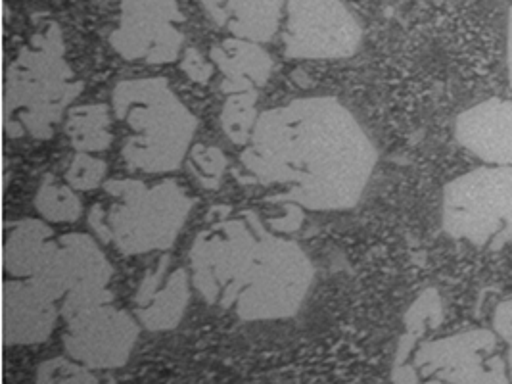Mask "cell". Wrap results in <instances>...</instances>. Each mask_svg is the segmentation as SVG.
Segmentation results:
<instances>
[{
    "mask_svg": "<svg viewBox=\"0 0 512 384\" xmlns=\"http://www.w3.org/2000/svg\"><path fill=\"white\" fill-rule=\"evenodd\" d=\"M261 185H288L273 196L307 210H350L369 185L376 148L334 98H300L259 114L242 154Z\"/></svg>",
    "mask_w": 512,
    "mask_h": 384,
    "instance_id": "6da1fadb",
    "label": "cell"
},
{
    "mask_svg": "<svg viewBox=\"0 0 512 384\" xmlns=\"http://www.w3.org/2000/svg\"><path fill=\"white\" fill-rule=\"evenodd\" d=\"M81 91L83 83L75 79L64 58L62 31L58 24H50L45 33L31 39L6 72L2 102L6 135L50 139Z\"/></svg>",
    "mask_w": 512,
    "mask_h": 384,
    "instance_id": "7a4b0ae2",
    "label": "cell"
},
{
    "mask_svg": "<svg viewBox=\"0 0 512 384\" xmlns=\"http://www.w3.org/2000/svg\"><path fill=\"white\" fill-rule=\"evenodd\" d=\"M114 112L127 121L133 137L123 146L131 169L167 173L181 168L198 127L196 116L163 77L127 79L114 89Z\"/></svg>",
    "mask_w": 512,
    "mask_h": 384,
    "instance_id": "3957f363",
    "label": "cell"
},
{
    "mask_svg": "<svg viewBox=\"0 0 512 384\" xmlns=\"http://www.w3.org/2000/svg\"><path fill=\"white\" fill-rule=\"evenodd\" d=\"M311 283L313 265L302 248L261 227L225 310H234L242 321L286 319L302 308Z\"/></svg>",
    "mask_w": 512,
    "mask_h": 384,
    "instance_id": "277c9868",
    "label": "cell"
},
{
    "mask_svg": "<svg viewBox=\"0 0 512 384\" xmlns=\"http://www.w3.org/2000/svg\"><path fill=\"white\" fill-rule=\"evenodd\" d=\"M104 189L119 200L108 212V225L112 244L125 256L173 246L194 208V200L173 179L154 187L137 179H108Z\"/></svg>",
    "mask_w": 512,
    "mask_h": 384,
    "instance_id": "5b68a950",
    "label": "cell"
},
{
    "mask_svg": "<svg viewBox=\"0 0 512 384\" xmlns=\"http://www.w3.org/2000/svg\"><path fill=\"white\" fill-rule=\"evenodd\" d=\"M442 223L453 239L503 248L512 240V168H480L443 189Z\"/></svg>",
    "mask_w": 512,
    "mask_h": 384,
    "instance_id": "8992f818",
    "label": "cell"
},
{
    "mask_svg": "<svg viewBox=\"0 0 512 384\" xmlns=\"http://www.w3.org/2000/svg\"><path fill=\"white\" fill-rule=\"evenodd\" d=\"M112 265L96 240L83 233L54 239L47 262L29 279L50 300H62L64 319L98 304H108Z\"/></svg>",
    "mask_w": 512,
    "mask_h": 384,
    "instance_id": "52a82bcc",
    "label": "cell"
},
{
    "mask_svg": "<svg viewBox=\"0 0 512 384\" xmlns=\"http://www.w3.org/2000/svg\"><path fill=\"white\" fill-rule=\"evenodd\" d=\"M261 227L256 212H244L238 219L223 217L196 237L190 248L192 283L208 304L227 308Z\"/></svg>",
    "mask_w": 512,
    "mask_h": 384,
    "instance_id": "ba28073f",
    "label": "cell"
},
{
    "mask_svg": "<svg viewBox=\"0 0 512 384\" xmlns=\"http://www.w3.org/2000/svg\"><path fill=\"white\" fill-rule=\"evenodd\" d=\"M288 29L284 54L296 60L348 58L361 45L363 31L340 0H286Z\"/></svg>",
    "mask_w": 512,
    "mask_h": 384,
    "instance_id": "9c48e42d",
    "label": "cell"
},
{
    "mask_svg": "<svg viewBox=\"0 0 512 384\" xmlns=\"http://www.w3.org/2000/svg\"><path fill=\"white\" fill-rule=\"evenodd\" d=\"M121 22L110 45L125 60L169 64L181 54L185 35L175 24L185 22L177 0H117Z\"/></svg>",
    "mask_w": 512,
    "mask_h": 384,
    "instance_id": "30bf717a",
    "label": "cell"
},
{
    "mask_svg": "<svg viewBox=\"0 0 512 384\" xmlns=\"http://www.w3.org/2000/svg\"><path fill=\"white\" fill-rule=\"evenodd\" d=\"M493 350L495 335L474 329L420 344L413 365L422 377L436 375L449 384H509L505 361L489 358Z\"/></svg>",
    "mask_w": 512,
    "mask_h": 384,
    "instance_id": "8fae6325",
    "label": "cell"
},
{
    "mask_svg": "<svg viewBox=\"0 0 512 384\" xmlns=\"http://www.w3.org/2000/svg\"><path fill=\"white\" fill-rule=\"evenodd\" d=\"M64 346L89 369L123 367L139 338V325L112 302L81 310L66 319Z\"/></svg>",
    "mask_w": 512,
    "mask_h": 384,
    "instance_id": "7c38bea8",
    "label": "cell"
},
{
    "mask_svg": "<svg viewBox=\"0 0 512 384\" xmlns=\"http://www.w3.org/2000/svg\"><path fill=\"white\" fill-rule=\"evenodd\" d=\"M169 256H162L156 267L148 269L135 294V313L144 329L152 333L175 329L187 312L190 277L179 267L169 273Z\"/></svg>",
    "mask_w": 512,
    "mask_h": 384,
    "instance_id": "4fadbf2b",
    "label": "cell"
},
{
    "mask_svg": "<svg viewBox=\"0 0 512 384\" xmlns=\"http://www.w3.org/2000/svg\"><path fill=\"white\" fill-rule=\"evenodd\" d=\"M60 310L29 279L6 281L2 287V340L4 346L45 342L52 335Z\"/></svg>",
    "mask_w": 512,
    "mask_h": 384,
    "instance_id": "5bb4252c",
    "label": "cell"
},
{
    "mask_svg": "<svg viewBox=\"0 0 512 384\" xmlns=\"http://www.w3.org/2000/svg\"><path fill=\"white\" fill-rule=\"evenodd\" d=\"M455 137L491 166L512 168V102L491 98L468 108L457 118Z\"/></svg>",
    "mask_w": 512,
    "mask_h": 384,
    "instance_id": "9a60e30c",
    "label": "cell"
},
{
    "mask_svg": "<svg viewBox=\"0 0 512 384\" xmlns=\"http://www.w3.org/2000/svg\"><path fill=\"white\" fill-rule=\"evenodd\" d=\"M219 27L238 39L267 43L277 33L284 0H200Z\"/></svg>",
    "mask_w": 512,
    "mask_h": 384,
    "instance_id": "2e32d148",
    "label": "cell"
},
{
    "mask_svg": "<svg viewBox=\"0 0 512 384\" xmlns=\"http://www.w3.org/2000/svg\"><path fill=\"white\" fill-rule=\"evenodd\" d=\"M211 60L225 77L221 85L225 95L259 89L273 72L271 56L256 43L242 39H227L221 47L211 48Z\"/></svg>",
    "mask_w": 512,
    "mask_h": 384,
    "instance_id": "e0dca14e",
    "label": "cell"
},
{
    "mask_svg": "<svg viewBox=\"0 0 512 384\" xmlns=\"http://www.w3.org/2000/svg\"><path fill=\"white\" fill-rule=\"evenodd\" d=\"M52 237V227L39 219L8 223L2 250L4 271L16 279H31L47 262L54 244Z\"/></svg>",
    "mask_w": 512,
    "mask_h": 384,
    "instance_id": "ac0fdd59",
    "label": "cell"
},
{
    "mask_svg": "<svg viewBox=\"0 0 512 384\" xmlns=\"http://www.w3.org/2000/svg\"><path fill=\"white\" fill-rule=\"evenodd\" d=\"M66 133L77 152H102L110 148V112L106 104H85L71 108Z\"/></svg>",
    "mask_w": 512,
    "mask_h": 384,
    "instance_id": "d6986e66",
    "label": "cell"
},
{
    "mask_svg": "<svg viewBox=\"0 0 512 384\" xmlns=\"http://www.w3.org/2000/svg\"><path fill=\"white\" fill-rule=\"evenodd\" d=\"M443 321V304L440 294L436 288H426L419 294V298L411 304V308L405 313V333L399 338L397 344L396 361L394 367L409 365L407 361L411 358L420 336L428 329L440 327Z\"/></svg>",
    "mask_w": 512,
    "mask_h": 384,
    "instance_id": "ffe728a7",
    "label": "cell"
},
{
    "mask_svg": "<svg viewBox=\"0 0 512 384\" xmlns=\"http://www.w3.org/2000/svg\"><path fill=\"white\" fill-rule=\"evenodd\" d=\"M257 89L227 95L221 112V125L225 135L236 146H248L259 114H257Z\"/></svg>",
    "mask_w": 512,
    "mask_h": 384,
    "instance_id": "44dd1931",
    "label": "cell"
},
{
    "mask_svg": "<svg viewBox=\"0 0 512 384\" xmlns=\"http://www.w3.org/2000/svg\"><path fill=\"white\" fill-rule=\"evenodd\" d=\"M35 208L47 221L54 223H71L83 214V204L75 189L70 185H58L54 175H47L35 196Z\"/></svg>",
    "mask_w": 512,
    "mask_h": 384,
    "instance_id": "7402d4cb",
    "label": "cell"
},
{
    "mask_svg": "<svg viewBox=\"0 0 512 384\" xmlns=\"http://www.w3.org/2000/svg\"><path fill=\"white\" fill-rule=\"evenodd\" d=\"M188 168L204 189H217L227 169V156L217 146L194 144L188 152Z\"/></svg>",
    "mask_w": 512,
    "mask_h": 384,
    "instance_id": "603a6c76",
    "label": "cell"
},
{
    "mask_svg": "<svg viewBox=\"0 0 512 384\" xmlns=\"http://www.w3.org/2000/svg\"><path fill=\"white\" fill-rule=\"evenodd\" d=\"M37 384H98L87 365L66 358L43 361L37 369Z\"/></svg>",
    "mask_w": 512,
    "mask_h": 384,
    "instance_id": "cb8c5ba5",
    "label": "cell"
},
{
    "mask_svg": "<svg viewBox=\"0 0 512 384\" xmlns=\"http://www.w3.org/2000/svg\"><path fill=\"white\" fill-rule=\"evenodd\" d=\"M106 173H108V166L104 160L94 158L87 152H79L71 160L70 169L66 173V181L75 191H93L104 183Z\"/></svg>",
    "mask_w": 512,
    "mask_h": 384,
    "instance_id": "d4e9b609",
    "label": "cell"
},
{
    "mask_svg": "<svg viewBox=\"0 0 512 384\" xmlns=\"http://www.w3.org/2000/svg\"><path fill=\"white\" fill-rule=\"evenodd\" d=\"M181 70L187 73L194 83H200V85H206L210 81L211 75H213V66L208 64L204 60V56L194 48H188L185 52V58L181 62Z\"/></svg>",
    "mask_w": 512,
    "mask_h": 384,
    "instance_id": "484cf974",
    "label": "cell"
},
{
    "mask_svg": "<svg viewBox=\"0 0 512 384\" xmlns=\"http://www.w3.org/2000/svg\"><path fill=\"white\" fill-rule=\"evenodd\" d=\"M284 216L277 219H269V227L277 233H296L303 223V210L300 204L294 202H282Z\"/></svg>",
    "mask_w": 512,
    "mask_h": 384,
    "instance_id": "4316f807",
    "label": "cell"
},
{
    "mask_svg": "<svg viewBox=\"0 0 512 384\" xmlns=\"http://www.w3.org/2000/svg\"><path fill=\"white\" fill-rule=\"evenodd\" d=\"M493 327L495 333L505 338L509 344L512 342V300H505L503 304H499V308L495 310L493 315Z\"/></svg>",
    "mask_w": 512,
    "mask_h": 384,
    "instance_id": "83f0119b",
    "label": "cell"
},
{
    "mask_svg": "<svg viewBox=\"0 0 512 384\" xmlns=\"http://www.w3.org/2000/svg\"><path fill=\"white\" fill-rule=\"evenodd\" d=\"M89 225H91L94 235L102 242H112L110 225H108V212L100 204L93 206V210L89 212Z\"/></svg>",
    "mask_w": 512,
    "mask_h": 384,
    "instance_id": "f1b7e54d",
    "label": "cell"
},
{
    "mask_svg": "<svg viewBox=\"0 0 512 384\" xmlns=\"http://www.w3.org/2000/svg\"><path fill=\"white\" fill-rule=\"evenodd\" d=\"M392 379L396 384H420L419 373L415 365H403L392 369Z\"/></svg>",
    "mask_w": 512,
    "mask_h": 384,
    "instance_id": "f546056e",
    "label": "cell"
},
{
    "mask_svg": "<svg viewBox=\"0 0 512 384\" xmlns=\"http://www.w3.org/2000/svg\"><path fill=\"white\" fill-rule=\"evenodd\" d=\"M507 66H509V81L512 87V8L509 10V22H507Z\"/></svg>",
    "mask_w": 512,
    "mask_h": 384,
    "instance_id": "4dcf8cb0",
    "label": "cell"
},
{
    "mask_svg": "<svg viewBox=\"0 0 512 384\" xmlns=\"http://www.w3.org/2000/svg\"><path fill=\"white\" fill-rule=\"evenodd\" d=\"M426 384H449L445 383V381H440V379H436V381H428Z\"/></svg>",
    "mask_w": 512,
    "mask_h": 384,
    "instance_id": "1f68e13d",
    "label": "cell"
},
{
    "mask_svg": "<svg viewBox=\"0 0 512 384\" xmlns=\"http://www.w3.org/2000/svg\"><path fill=\"white\" fill-rule=\"evenodd\" d=\"M509 365L512 367V342H511V348H509Z\"/></svg>",
    "mask_w": 512,
    "mask_h": 384,
    "instance_id": "d6a6232c",
    "label": "cell"
},
{
    "mask_svg": "<svg viewBox=\"0 0 512 384\" xmlns=\"http://www.w3.org/2000/svg\"><path fill=\"white\" fill-rule=\"evenodd\" d=\"M511 381H512V367H511Z\"/></svg>",
    "mask_w": 512,
    "mask_h": 384,
    "instance_id": "836d02e7",
    "label": "cell"
}]
</instances>
